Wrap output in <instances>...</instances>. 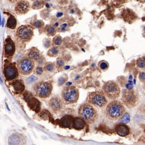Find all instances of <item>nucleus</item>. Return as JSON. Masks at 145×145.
I'll return each instance as SVG.
<instances>
[{
    "label": "nucleus",
    "instance_id": "1",
    "mask_svg": "<svg viewBox=\"0 0 145 145\" xmlns=\"http://www.w3.org/2000/svg\"><path fill=\"white\" fill-rule=\"evenodd\" d=\"M125 113L124 105L118 101L114 100L108 104L106 108V116L112 121H116L121 118Z\"/></svg>",
    "mask_w": 145,
    "mask_h": 145
},
{
    "label": "nucleus",
    "instance_id": "2",
    "mask_svg": "<svg viewBox=\"0 0 145 145\" xmlns=\"http://www.w3.org/2000/svg\"><path fill=\"white\" fill-rule=\"evenodd\" d=\"M78 114L81 118L88 123H94L97 117L96 110L88 103H85L80 106Z\"/></svg>",
    "mask_w": 145,
    "mask_h": 145
},
{
    "label": "nucleus",
    "instance_id": "3",
    "mask_svg": "<svg viewBox=\"0 0 145 145\" xmlns=\"http://www.w3.org/2000/svg\"><path fill=\"white\" fill-rule=\"evenodd\" d=\"M33 27L30 25H22L17 30L15 34L16 39L21 44H25L30 41L34 35Z\"/></svg>",
    "mask_w": 145,
    "mask_h": 145
},
{
    "label": "nucleus",
    "instance_id": "4",
    "mask_svg": "<svg viewBox=\"0 0 145 145\" xmlns=\"http://www.w3.org/2000/svg\"><path fill=\"white\" fill-rule=\"evenodd\" d=\"M103 89L106 97L111 100H114L120 96L121 89L119 86L114 81H109L105 83L103 85Z\"/></svg>",
    "mask_w": 145,
    "mask_h": 145
},
{
    "label": "nucleus",
    "instance_id": "5",
    "mask_svg": "<svg viewBox=\"0 0 145 145\" xmlns=\"http://www.w3.org/2000/svg\"><path fill=\"white\" fill-rule=\"evenodd\" d=\"M52 85L49 81H41L36 83L34 90L36 95L40 98L45 99L50 97L52 91Z\"/></svg>",
    "mask_w": 145,
    "mask_h": 145
},
{
    "label": "nucleus",
    "instance_id": "6",
    "mask_svg": "<svg viewBox=\"0 0 145 145\" xmlns=\"http://www.w3.org/2000/svg\"><path fill=\"white\" fill-rule=\"evenodd\" d=\"M61 96L63 100L66 103H76L79 99V90L75 87H65L62 92Z\"/></svg>",
    "mask_w": 145,
    "mask_h": 145
},
{
    "label": "nucleus",
    "instance_id": "7",
    "mask_svg": "<svg viewBox=\"0 0 145 145\" xmlns=\"http://www.w3.org/2000/svg\"><path fill=\"white\" fill-rule=\"evenodd\" d=\"M87 100L89 103L102 108L107 104V99L105 94L99 91L92 92L87 96Z\"/></svg>",
    "mask_w": 145,
    "mask_h": 145
},
{
    "label": "nucleus",
    "instance_id": "8",
    "mask_svg": "<svg viewBox=\"0 0 145 145\" xmlns=\"http://www.w3.org/2000/svg\"><path fill=\"white\" fill-rule=\"evenodd\" d=\"M19 72L24 76L30 74L34 68V63L29 57H24L20 59L17 63Z\"/></svg>",
    "mask_w": 145,
    "mask_h": 145
},
{
    "label": "nucleus",
    "instance_id": "9",
    "mask_svg": "<svg viewBox=\"0 0 145 145\" xmlns=\"http://www.w3.org/2000/svg\"><path fill=\"white\" fill-rule=\"evenodd\" d=\"M122 101L129 108H132L137 103V96L134 92L130 90H124L122 95Z\"/></svg>",
    "mask_w": 145,
    "mask_h": 145
},
{
    "label": "nucleus",
    "instance_id": "10",
    "mask_svg": "<svg viewBox=\"0 0 145 145\" xmlns=\"http://www.w3.org/2000/svg\"><path fill=\"white\" fill-rule=\"evenodd\" d=\"M4 76L7 81H12L18 76V71L14 64H9L4 68Z\"/></svg>",
    "mask_w": 145,
    "mask_h": 145
},
{
    "label": "nucleus",
    "instance_id": "11",
    "mask_svg": "<svg viewBox=\"0 0 145 145\" xmlns=\"http://www.w3.org/2000/svg\"><path fill=\"white\" fill-rule=\"evenodd\" d=\"M15 52V45L10 37H7L5 40L4 47L5 57H11Z\"/></svg>",
    "mask_w": 145,
    "mask_h": 145
},
{
    "label": "nucleus",
    "instance_id": "12",
    "mask_svg": "<svg viewBox=\"0 0 145 145\" xmlns=\"http://www.w3.org/2000/svg\"><path fill=\"white\" fill-rule=\"evenodd\" d=\"M48 106L52 110L56 112L61 110L63 108V103L60 97H59L58 96H55L51 98L50 100L48 101Z\"/></svg>",
    "mask_w": 145,
    "mask_h": 145
},
{
    "label": "nucleus",
    "instance_id": "13",
    "mask_svg": "<svg viewBox=\"0 0 145 145\" xmlns=\"http://www.w3.org/2000/svg\"><path fill=\"white\" fill-rule=\"evenodd\" d=\"M23 99H25V101L27 102L29 107L34 111H36V112H37V108H39L37 106V105H39V103H38L37 101L35 99L34 97L32 96L31 94L29 93V92H25L23 93Z\"/></svg>",
    "mask_w": 145,
    "mask_h": 145
},
{
    "label": "nucleus",
    "instance_id": "14",
    "mask_svg": "<svg viewBox=\"0 0 145 145\" xmlns=\"http://www.w3.org/2000/svg\"><path fill=\"white\" fill-rule=\"evenodd\" d=\"M30 9V3L27 1H20L16 4L15 11L18 14H25L29 12Z\"/></svg>",
    "mask_w": 145,
    "mask_h": 145
},
{
    "label": "nucleus",
    "instance_id": "15",
    "mask_svg": "<svg viewBox=\"0 0 145 145\" xmlns=\"http://www.w3.org/2000/svg\"><path fill=\"white\" fill-rule=\"evenodd\" d=\"M117 133L121 137L127 136L130 133V129L127 126L123 123H120L115 127Z\"/></svg>",
    "mask_w": 145,
    "mask_h": 145
},
{
    "label": "nucleus",
    "instance_id": "16",
    "mask_svg": "<svg viewBox=\"0 0 145 145\" xmlns=\"http://www.w3.org/2000/svg\"><path fill=\"white\" fill-rule=\"evenodd\" d=\"M85 121L81 117H75V118H74L72 126H73L74 128L76 129V130H83L85 126Z\"/></svg>",
    "mask_w": 145,
    "mask_h": 145
},
{
    "label": "nucleus",
    "instance_id": "17",
    "mask_svg": "<svg viewBox=\"0 0 145 145\" xmlns=\"http://www.w3.org/2000/svg\"><path fill=\"white\" fill-rule=\"evenodd\" d=\"M27 55H28V57L32 61H37L41 56V54L39 50L35 47H33L31 48V50H30Z\"/></svg>",
    "mask_w": 145,
    "mask_h": 145
},
{
    "label": "nucleus",
    "instance_id": "18",
    "mask_svg": "<svg viewBox=\"0 0 145 145\" xmlns=\"http://www.w3.org/2000/svg\"><path fill=\"white\" fill-rule=\"evenodd\" d=\"M9 144H22L23 139L21 135L18 133H14L10 136L9 139Z\"/></svg>",
    "mask_w": 145,
    "mask_h": 145
},
{
    "label": "nucleus",
    "instance_id": "19",
    "mask_svg": "<svg viewBox=\"0 0 145 145\" xmlns=\"http://www.w3.org/2000/svg\"><path fill=\"white\" fill-rule=\"evenodd\" d=\"M11 85L14 87V90L16 92V93L23 92L25 90V85L20 80H16L12 82Z\"/></svg>",
    "mask_w": 145,
    "mask_h": 145
},
{
    "label": "nucleus",
    "instance_id": "20",
    "mask_svg": "<svg viewBox=\"0 0 145 145\" xmlns=\"http://www.w3.org/2000/svg\"><path fill=\"white\" fill-rule=\"evenodd\" d=\"M74 118L70 115L63 117L60 121V123L64 128H70L73 123Z\"/></svg>",
    "mask_w": 145,
    "mask_h": 145
},
{
    "label": "nucleus",
    "instance_id": "21",
    "mask_svg": "<svg viewBox=\"0 0 145 145\" xmlns=\"http://www.w3.org/2000/svg\"><path fill=\"white\" fill-rule=\"evenodd\" d=\"M17 25V21L16 18L14 16L11 15V16L9 17V19L7 20V27L9 29H15Z\"/></svg>",
    "mask_w": 145,
    "mask_h": 145
},
{
    "label": "nucleus",
    "instance_id": "22",
    "mask_svg": "<svg viewBox=\"0 0 145 145\" xmlns=\"http://www.w3.org/2000/svg\"><path fill=\"white\" fill-rule=\"evenodd\" d=\"M45 33L46 34V35L48 36H55V34H56V29H55V27L52 25H46L45 27Z\"/></svg>",
    "mask_w": 145,
    "mask_h": 145
},
{
    "label": "nucleus",
    "instance_id": "23",
    "mask_svg": "<svg viewBox=\"0 0 145 145\" xmlns=\"http://www.w3.org/2000/svg\"><path fill=\"white\" fill-rule=\"evenodd\" d=\"M59 52V48L57 46H54L49 49L47 52V55L50 57H55Z\"/></svg>",
    "mask_w": 145,
    "mask_h": 145
},
{
    "label": "nucleus",
    "instance_id": "24",
    "mask_svg": "<svg viewBox=\"0 0 145 145\" xmlns=\"http://www.w3.org/2000/svg\"><path fill=\"white\" fill-rule=\"evenodd\" d=\"M55 65L54 63H52V62H46L45 63V64H44V70L46 71V72H54L55 69Z\"/></svg>",
    "mask_w": 145,
    "mask_h": 145
},
{
    "label": "nucleus",
    "instance_id": "25",
    "mask_svg": "<svg viewBox=\"0 0 145 145\" xmlns=\"http://www.w3.org/2000/svg\"><path fill=\"white\" fill-rule=\"evenodd\" d=\"M98 68L99 70L102 71H106L109 68V64L108 62H106V61H101L98 63Z\"/></svg>",
    "mask_w": 145,
    "mask_h": 145
},
{
    "label": "nucleus",
    "instance_id": "26",
    "mask_svg": "<svg viewBox=\"0 0 145 145\" xmlns=\"http://www.w3.org/2000/svg\"><path fill=\"white\" fill-rule=\"evenodd\" d=\"M44 2L42 0H36L32 5V9H41L43 7Z\"/></svg>",
    "mask_w": 145,
    "mask_h": 145
},
{
    "label": "nucleus",
    "instance_id": "27",
    "mask_svg": "<svg viewBox=\"0 0 145 145\" xmlns=\"http://www.w3.org/2000/svg\"><path fill=\"white\" fill-rule=\"evenodd\" d=\"M63 39L60 36H55L52 40V45L54 46H59L62 44Z\"/></svg>",
    "mask_w": 145,
    "mask_h": 145
},
{
    "label": "nucleus",
    "instance_id": "28",
    "mask_svg": "<svg viewBox=\"0 0 145 145\" xmlns=\"http://www.w3.org/2000/svg\"><path fill=\"white\" fill-rule=\"evenodd\" d=\"M122 118L119 119V123H123V124H126L129 123L130 121V117L128 113H124V115L121 117Z\"/></svg>",
    "mask_w": 145,
    "mask_h": 145
},
{
    "label": "nucleus",
    "instance_id": "29",
    "mask_svg": "<svg viewBox=\"0 0 145 145\" xmlns=\"http://www.w3.org/2000/svg\"><path fill=\"white\" fill-rule=\"evenodd\" d=\"M55 64H56V67H57V68L59 70L63 68V66H64V61L63 59L61 58V57H59V58H57V60H56Z\"/></svg>",
    "mask_w": 145,
    "mask_h": 145
},
{
    "label": "nucleus",
    "instance_id": "30",
    "mask_svg": "<svg viewBox=\"0 0 145 145\" xmlns=\"http://www.w3.org/2000/svg\"><path fill=\"white\" fill-rule=\"evenodd\" d=\"M32 25H33L37 29H41L44 27V23L41 20H34L32 23Z\"/></svg>",
    "mask_w": 145,
    "mask_h": 145
},
{
    "label": "nucleus",
    "instance_id": "31",
    "mask_svg": "<svg viewBox=\"0 0 145 145\" xmlns=\"http://www.w3.org/2000/svg\"><path fill=\"white\" fill-rule=\"evenodd\" d=\"M67 79H68L67 76H65V75H64L63 76L60 77V78L58 79V85L59 86H62L63 85H64Z\"/></svg>",
    "mask_w": 145,
    "mask_h": 145
},
{
    "label": "nucleus",
    "instance_id": "32",
    "mask_svg": "<svg viewBox=\"0 0 145 145\" xmlns=\"http://www.w3.org/2000/svg\"><path fill=\"white\" fill-rule=\"evenodd\" d=\"M34 72L36 74L38 75V76H41L43 74L44 72V68L42 66H38L35 69Z\"/></svg>",
    "mask_w": 145,
    "mask_h": 145
},
{
    "label": "nucleus",
    "instance_id": "33",
    "mask_svg": "<svg viewBox=\"0 0 145 145\" xmlns=\"http://www.w3.org/2000/svg\"><path fill=\"white\" fill-rule=\"evenodd\" d=\"M137 66L139 68H145L144 60L142 59H139V60H137Z\"/></svg>",
    "mask_w": 145,
    "mask_h": 145
},
{
    "label": "nucleus",
    "instance_id": "34",
    "mask_svg": "<svg viewBox=\"0 0 145 145\" xmlns=\"http://www.w3.org/2000/svg\"><path fill=\"white\" fill-rule=\"evenodd\" d=\"M37 79V77L34 76H31L29 77V78L26 79V81H27V83L28 84H30L34 82V81H36Z\"/></svg>",
    "mask_w": 145,
    "mask_h": 145
},
{
    "label": "nucleus",
    "instance_id": "35",
    "mask_svg": "<svg viewBox=\"0 0 145 145\" xmlns=\"http://www.w3.org/2000/svg\"><path fill=\"white\" fill-rule=\"evenodd\" d=\"M52 45V43H51V40L50 39H47L46 41H45L43 43V46L45 48H50Z\"/></svg>",
    "mask_w": 145,
    "mask_h": 145
},
{
    "label": "nucleus",
    "instance_id": "36",
    "mask_svg": "<svg viewBox=\"0 0 145 145\" xmlns=\"http://www.w3.org/2000/svg\"><path fill=\"white\" fill-rule=\"evenodd\" d=\"M139 80L141 81V82L144 83L145 82V72H140L139 75Z\"/></svg>",
    "mask_w": 145,
    "mask_h": 145
},
{
    "label": "nucleus",
    "instance_id": "37",
    "mask_svg": "<svg viewBox=\"0 0 145 145\" xmlns=\"http://www.w3.org/2000/svg\"><path fill=\"white\" fill-rule=\"evenodd\" d=\"M37 63H39V65H41L42 66L43 64H45V59L41 55V57L39 58V59L37 60Z\"/></svg>",
    "mask_w": 145,
    "mask_h": 145
},
{
    "label": "nucleus",
    "instance_id": "38",
    "mask_svg": "<svg viewBox=\"0 0 145 145\" xmlns=\"http://www.w3.org/2000/svg\"><path fill=\"white\" fill-rule=\"evenodd\" d=\"M68 25L66 23H64V24H62L61 25V27H60V29H58L59 32H61V31H65L66 30V28L67 27Z\"/></svg>",
    "mask_w": 145,
    "mask_h": 145
},
{
    "label": "nucleus",
    "instance_id": "39",
    "mask_svg": "<svg viewBox=\"0 0 145 145\" xmlns=\"http://www.w3.org/2000/svg\"><path fill=\"white\" fill-rule=\"evenodd\" d=\"M63 14L62 13V12H59V13L57 14V15H56V16H57V18H60V17H61L62 16H63Z\"/></svg>",
    "mask_w": 145,
    "mask_h": 145
},
{
    "label": "nucleus",
    "instance_id": "40",
    "mask_svg": "<svg viewBox=\"0 0 145 145\" xmlns=\"http://www.w3.org/2000/svg\"><path fill=\"white\" fill-rule=\"evenodd\" d=\"M59 23L57 22V23H55V24H54V27H55V28H57V27H59Z\"/></svg>",
    "mask_w": 145,
    "mask_h": 145
},
{
    "label": "nucleus",
    "instance_id": "41",
    "mask_svg": "<svg viewBox=\"0 0 145 145\" xmlns=\"http://www.w3.org/2000/svg\"><path fill=\"white\" fill-rule=\"evenodd\" d=\"M8 1H9V2H12V3H14V2H17L18 0H8Z\"/></svg>",
    "mask_w": 145,
    "mask_h": 145
},
{
    "label": "nucleus",
    "instance_id": "42",
    "mask_svg": "<svg viewBox=\"0 0 145 145\" xmlns=\"http://www.w3.org/2000/svg\"><path fill=\"white\" fill-rule=\"evenodd\" d=\"M46 1H51V0H46Z\"/></svg>",
    "mask_w": 145,
    "mask_h": 145
},
{
    "label": "nucleus",
    "instance_id": "43",
    "mask_svg": "<svg viewBox=\"0 0 145 145\" xmlns=\"http://www.w3.org/2000/svg\"><path fill=\"white\" fill-rule=\"evenodd\" d=\"M31 1H36V0H31Z\"/></svg>",
    "mask_w": 145,
    "mask_h": 145
}]
</instances>
